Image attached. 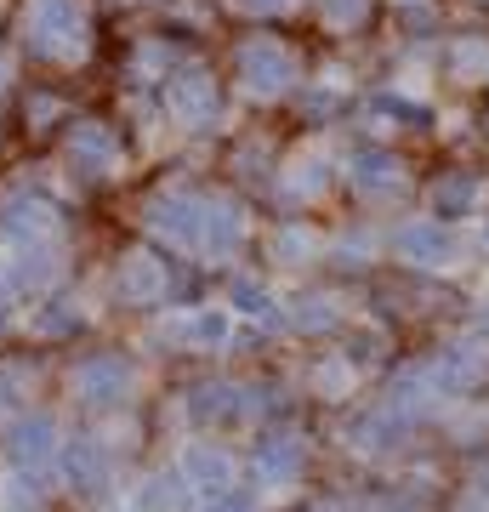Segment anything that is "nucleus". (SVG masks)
I'll use <instances>...</instances> for the list:
<instances>
[{"mask_svg":"<svg viewBox=\"0 0 489 512\" xmlns=\"http://www.w3.org/2000/svg\"><path fill=\"white\" fill-rule=\"evenodd\" d=\"M148 222L160 228V234L182 239V245H200V251H228L239 239V217L228 205H211V200H188V194H165L154 200Z\"/></svg>","mask_w":489,"mask_h":512,"instance_id":"1","label":"nucleus"},{"mask_svg":"<svg viewBox=\"0 0 489 512\" xmlns=\"http://www.w3.org/2000/svg\"><path fill=\"white\" fill-rule=\"evenodd\" d=\"M80 40H86V23H80L74 0H35V12H29V46L40 57H74Z\"/></svg>","mask_w":489,"mask_h":512,"instance_id":"2","label":"nucleus"},{"mask_svg":"<svg viewBox=\"0 0 489 512\" xmlns=\"http://www.w3.org/2000/svg\"><path fill=\"white\" fill-rule=\"evenodd\" d=\"M239 74H245V86L256 97H273L290 86V74H296V57L279 46V40H251L245 52H239Z\"/></svg>","mask_w":489,"mask_h":512,"instance_id":"3","label":"nucleus"},{"mask_svg":"<svg viewBox=\"0 0 489 512\" xmlns=\"http://www.w3.org/2000/svg\"><path fill=\"white\" fill-rule=\"evenodd\" d=\"M69 154H74V165H86V171H109L114 165V137L103 126H74Z\"/></svg>","mask_w":489,"mask_h":512,"instance_id":"4","label":"nucleus"},{"mask_svg":"<svg viewBox=\"0 0 489 512\" xmlns=\"http://www.w3.org/2000/svg\"><path fill=\"white\" fill-rule=\"evenodd\" d=\"M177 109L188 126H205L211 114H217V92H211V80H200V74H188V80H177Z\"/></svg>","mask_w":489,"mask_h":512,"instance_id":"5","label":"nucleus"},{"mask_svg":"<svg viewBox=\"0 0 489 512\" xmlns=\"http://www.w3.org/2000/svg\"><path fill=\"white\" fill-rule=\"evenodd\" d=\"M52 228V211L40 200H12L6 211H0V234H12V239H29V234H46Z\"/></svg>","mask_w":489,"mask_h":512,"instance_id":"6","label":"nucleus"},{"mask_svg":"<svg viewBox=\"0 0 489 512\" xmlns=\"http://www.w3.org/2000/svg\"><path fill=\"white\" fill-rule=\"evenodd\" d=\"M472 194H478V188H472V177H444V183L433 188V211H438V217H467Z\"/></svg>","mask_w":489,"mask_h":512,"instance_id":"7","label":"nucleus"},{"mask_svg":"<svg viewBox=\"0 0 489 512\" xmlns=\"http://www.w3.org/2000/svg\"><path fill=\"white\" fill-rule=\"evenodd\" d=\"M353 183L359 188H399V160H387V154H359V160H353Z\"/></svg>","mask_w":489,"mask_h":512,"instance_id":"8","label":"nucleus"},{"mask_svg":"<svg viewBox=\"0 0 489 512\" xmlns=\"http://www.w3.org/2000/svg\"><path fill=\"white\" fill-rule=\"evenodd\" d=\"M399 245H404V251H416L421 262H450V251H455L450 234H438V228H410Z\"/></svg>","mask_w":489,"mask_h":512,"instance_id":"9","label":"nucleus"},{"mask_svg":"<svg viewBox=\"0 0 489 512\" xmlns=\"http://www.w3.org/2000/svg\"><path fill=\"white\" fill-rule=\"evenodd\" d=\"M86 399H114V387H126V370L114 365V359H97V365H86Z\"/></svg>","mask_w":489,"mask_h":512,"instance_id":"10","label":"nucleus"},{"mask_svg":"<svg viewBox=\"0 0 489 512\" xmlns=\"http://www.w3.org/2000/svg\"><path fill=\"white\" fill-rule=\"evenodd\" d=\"M154 262H126V274H120V285H126V291H137V296H148L154 291Z\"/></svg>","mask_w":489,"mask_h":512,"instance_id":"11","label":"nucleus"},{"mask_svg":"<svg viewBox=\"0 0 489 512\" xmlns=\"http://www.w3.org/2000/svg\"><path fill=\"white\" fill-rule=\"evenodd\" d=\"M364 6H370V0H325L330 23H364Z\"/></svg>","mask_w":489,"mask_h":512,"instance_id":"12","label":"nucleus"},{"mask_svg":"<svg viewBox=\"0 0 489 512\" xmlns=\"http://www.w3.org/2000/svg\"><path fill=\"white\" fill-rule=\"evenodd\" d=\"M239 6H251V12H285L290 0H239Z\"/></svg>","mask_w":489,"mask_h":512,"instance_id":"13","label":"nucleus"}]
</instances>
